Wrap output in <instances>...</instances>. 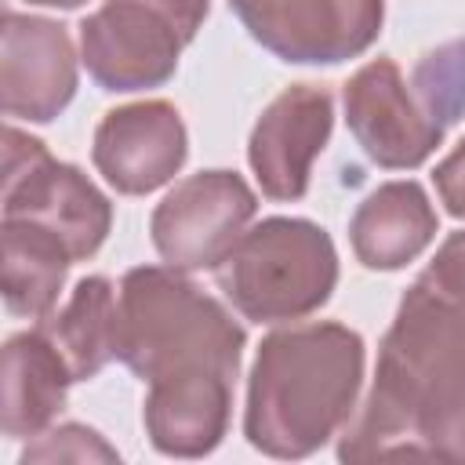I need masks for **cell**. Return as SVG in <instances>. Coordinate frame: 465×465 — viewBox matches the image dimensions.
Returning <instances> with one entry per match:
<instances>
[{
	"mask_svg": "<svg viewBox=\"0 0 465 465\" xmlns=\"http://www.w3.org/2000/svg\"><path fill=\"white\" fill-rule=\"evenodd\" d=\"M421 276H425L429 283H436L440 291L454 294L458 302H465V229L450 232V236L440 243L436 258L421 269Z\"/></svg>",
	"mask_w": 465,
	"mask_h": 465,
	"instance_id": "obj_19",
	"label": "cell"
},
{
	"mask_svg": "<svg viewBox=\"0 0 465 465\" xmlns=\"http://www.w3.org/2000/svg\"><path fill=\"white\" fill-rule=\"evenodd\" d=\"M367 345L338 320L291 323L262 338L247 374L243 436L269 458H309L356 411Z\"/></svg>",
	"mask_w": 465,
	"mask_h": 465,
	"instance_id": "obj_3",
	"label": "cell"
},
{
	"mask_svg": "<svg viewBox=\"0 0 465 465\" xmlns=\"http://www.w3.org/2000/svg\"><path fill=\"white\" fill-rule=\"evenodd\" d=\"M189 156L182 113L163 98L109 109L91 142L94 171L124 196H145L167 185Z\"/></svg>",
	"mask_w": 465,
	"mask_h": 465,
	"instance_id": "obj_12",
	"label": "cell"
},
{
	"mask_svg": "<svg viewBox=\"0 0 465 465\" xmlns=\"http://www.w3.org/2000/svg\"><path fill=\"white\" fill-rule=\"evenodd\" d=\"M116 447H109L94 429L87 425H58L47 429L40 436H33V443L22 450V461H116Z\"/></svg>",
	"mask_w": 465,
	"mask_h": 465,
	"instance_id": "obj_18",
	"label": "cell"
},
{
	"mask_svg": "<svg viewBox=\"0 0 465 465\" xmlns=\"http://www.w3.org/2000/svg\"><path fill=\"white\" fill-rule=\"evenodd\" d=\"M341 105L356 145L385 171H414L443 142V127L421 109L392 58L360 65L341 87Z\"/></svg>",
	"mask_w": 465,
	"mask_h": 465,
	"instance_id": "obj_9",
	"label": "cell"
},
{
	"mask_svg": "<svg viewBox=\"0 0 465 465\" xmlns=\"http://www.w3.org/2000/svg\"><path fill=\"white\" fill-rule=\"evenodd\" d=\"M258 214L254 189L225 167L174 182L149 218L156 254L182 272L218 269Z\"/></svg>",
	"mask_w": 465,
	"mask_h": 465,
	"instance_id": "obj_7",
	"label": "cell"
},
{
	"mask_svg": "<svg viewBox=\"0 0 465 465\" xmlns=\"http://www.w3.org/2000/svg\"><path fill=\"white\" fill-rule=\"evenodd\" d=\"M432 185H436V196L447 207V214L465 218V138L436 163Z\"/></svg>",
	"mask_w": 465,
	"mask_h": 465,
	"instance_id": "obj_20",
	"label": "cell"
},
{
	"mask_svg": "<svg viewBox=\"0 0 465 465\" xmlns=\"http://www.w3.org/2000/svg\"><path fill=\"white\" fill-rule=\"evenodd\" d=\"M214 280L225 302L251 323L305 320L338 287V251L323 225L272 214L236 240Z\"/></svg>",
	"mask_w": 465,
	"mask_h": 465,
	"instance_id": "obj_4",
	"label": "cell"
},
{
	"mask_svg": "<svg viewBox=\"0 0 465 465\" xmlns=\"http://www.w3.org/2000/svg\"><path fill=\"white\" fill-rule=\"evenodd\" d=\"M80 58L62 22L4 11L0 25V105L15 120L51 124L76 94Z\"/></svg>",
	"mask_w": 465,
	"mask_h": 465,
	"instance_id": "obj_11",
	"label": "cell"
},
{
	"mask_svg": "<svg viewBox=\"0 0 465 465\" xmlns=\"http://www.w3.org/2000/svg\"><path fill=\"white\" fill-rule=\"evenodd\" d=\"M440 218L429 193L414 182H385L360 200L349 222V243L363 269L396 272L425 254L436 240Z\"/></svg>",
	"mask_w": 465,
	"mask_h": 465,
	"instance_id": "obj_13",
	"label": "cell"
},
{
	"mask_svg": "<svg viewBox=\"0 0 465 465\" xmlns=\"http://www.w3.org/2000/svg\"><path fill=\"white\" fill-rule=\"evenodd\" d=\"M243 345L232 312L182 269L124 272L116 360L149 385L142 425L160 454L203 458L225 440Z\"/></svg>",
	"mask_w": 465,
	"mask_h": 465,
	"instance_id": "obj_1",
	"label": "cell"
},
{
	"mask_svg": "<svg viewBox=\"0 0 465 465\" xmlns=\"http://www.w3.org/2000/svg\"><path fill=\"white\" fill-rule=\"evenodd\" d=\"M334 127V98L316 84L283 87L254 120L247 163L269 200L291 203L309 193L312 163L327 149Z\"/></svg>",
	"mask_w": 465,
	"mask_h": 465,
	"instance_id": "obj_10",
	"label": "cell"
},
{
	"mask_svg": "<svg viewBox=\"0 0 465 465\" xmlns=\"http://www.w3.org/2000/svg\"><path fill=\"white\" fill-rule=\"evenodd\" d=\"M29 4H36V7H62V11H73V7H80V4H87V0H29Z\"/></svg>",
	"mask_w": 465,
	"mask_h": 465,
	"instance_id": "obj_21",
	"label": "cell"
},
{
	"mask_svg": "<svg viewBox=\"0 0 465 465\" xmlns=\"http://www.w3.org/2000/svg\"><path fill=\"white\" fill-rule=\"evenodd\" d=\"M73 385V371L54 341L33 327L11 334L4 345V436L33 440L62 414Z\"/></svg>",
	"mask_w": 465,
	"mask_h": 465,
	"instance_id": "obj_14",
	"label": "cell"
},
{
	"mask_svg": "<svg viewBox=\"0 0 465 465\" xmlns=\"http://www.w3.org/2000/svg\"><path fill=\"white\" fill-rule=\"evenodd\" d=\"M251 40L291 65L360 58L385 22V0H229Z\"/></svg>",
	"mask_w": 465,
	"mask_h": 465,
	"instance_id": "obj_8",
	"label": "cell"
},
{
	"mask_svg": "<svg viewBox=\"0 0 465 465\" xmlns=\"http://www.w3.org/2000/svg\"><path fill=\"white\" fill-rule=\"evenodd\" d=\"M0 211L4 218H22L54 232L73 262L91 258L113 229L109 196L80 167L54 160L40 138L15 124L4 127Z\"/></svg>",
	"mask_w": 465,
	"mask_h": 465,
	"instance_id": "obj_6",
	"label": "cell"
},
{
	"mask_svg": "<svg viewBox=\"0 0 465 465\" xmlns=\"http://www.w3.org/2000/svg\"><path fill=\"white\" fill-rule=\"evenodd\" d=\"M211 0H105L80 22V62L102 91L163 87Z\"/></svg>",
	"mask_w": 465,
	"mask_h": 465,
	"instance_id": "obj_5",
	"label": "cell"
},
{
	"mask_svg": "<svg viewBox=\"0 0 465 465\" xmlns=\"http://www.w3.org/2000/svg\"><path fill=\"white\" fill-rule=\"evenodd\" d=\"M341 461H465V302L421 272L381 338L360 414L341 429Z\"/></svg>",
	"mask_w": 465,
	"mask_h": 465,
	"instance_id": "obj_2",
	"label": "cell"
},
{
	"mask_svg": "<svg viewBox=\"0 0 465 465\" xmlns=\"http://www.w3.org/2000/svg\"><path fill=\"white\" fill-rule=\"evenodd\" d=\"M120 291L105 276H84L69 291L62 309H51L36 327L65 356L73 381H91L116 356Z\"/></svg>",
	"mask_w": 465,
	"mask_h": 465,
	"instance_id": "obj_15",
	"label": "cell"
},
{
	"mask_svg": "<svg viewBox=\"0 0 465 465\" xmlns=\"http://www.w3.org/2000/svg\"><path fill=\"white\" fill-rule=\"evenodd\" d=\"M411 91L443 131L458 124L465 116V36L421 54L411 73Z\"/></svg>",
	"mask_w": 465,
	"mask_h": 465,
	"instance_id": "obj_17",
	"label": "cell"
},
{
	"mask_svg": "<svg viewBox=\"0 0 465 465\" xmlns=\"http://www.w3.org/2000/svg\"><path fill=\"white\" fill-rule=\"evenodd\" d=\"M0 240H4V305L11 316L22 320H44L58 291L65 287V272L73 265L69 247L22 218H4L0 222Z\"/></svg>",
	"mask_w": 465,
	"mask_h": 465,
	"instance_id": "obj_16",
	"label": "cell"
}]
</instances>
